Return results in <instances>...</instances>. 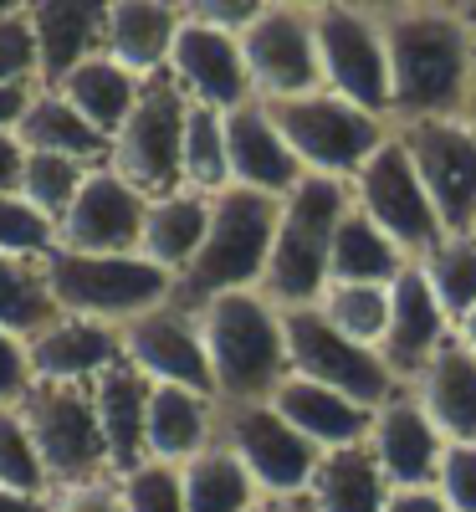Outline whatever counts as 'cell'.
Segmentation results:
<instances>
[{
  "mask_svg": "<svg viewBox=\"0 0 476 512\" xmlns=\"http://www.w3.org/2000/svg\"><path fill=\"white\" fill-rule=\"evenodd\" d=\"M395 123L451 118L476 88V26L466 6H379Z\"/></svg>",
  "mask_w": 476,
  "mask_h": 512,
  "instance_id": "1",
  "label": "cell"
},
{
  "mask_svg": "<svg viewBox=\"0 0 476 512\" xmlns=\"http://www.w3.org/2000/svg\"><path fill=\"white\" fill-rule=\"evenodd\" d=\"M195 318H200V338H205L215 400L221 405L272 400L277 384L292 374L282 308L267 303L262 292H226L215 303H205Z\"/></svg>",
  "mask_w": 476,
  "mask_h": 512,
  "instance_id": "2",
  "label": "cell"
},
{
  "mask_svg": "<svg viewBox=\"0 0 476 512\" xmlns=\"http://www.w3.org/2000/svg\"><path fill=\"white\" fill-rule=\"evenodd\" d=\"M277 210L282 200L236 190V185L215 195L205 246L175 277V303L200 313L205 303H215L226 292H262V277L272 262V236H277Z\"/></svg>",
  "mask_w": 476,
  "mask_h": 512,
  "instance_id": "3",
  "label": "cell"
},
{
  "mask_svg": "<svg viewBox=\"0 0 476 512\" xmlns=\"http://www.w3.org/2000/svg\"><path fill=\"white\" fill-rule=\"evenodd\" d=\"M354 205L349 185L308 175L277 210V236H272V262L262 277V297L277 308H313L328 287L333 262V236L343 210Z\"/></svg>",
  "mask_w": 476,
  "mask_h": 512,
  "instance_id": "4",
  "label": "cell"
},
{
  "mask_svg": "<svg viewBox=\"0 0 476 512\" xmlns=\"http://www.w3.org/2000/svg\"><path fill=\"white\" fill-rule=\"evenodd\" d=\"M41 282H47L57 313L123 328L175 297V277L159 272L144 256H82V251H47L41 256Z\"/></svg>",
  "mask_w": 476,
  "mask_h": 512,
  "instance_id": "5",
  "label": "cell"
},
{
  "mask_svg": "<svg viewBox=\"0 0 476 512\" xmlns=\"http://www.w3.org/2000/svg\"><path fill=\"white\" fill-rule=\"evenodd\" d=\"M16 415L41 456V472H47L52 492L113 477L88 384H31L16 400Z\"/></svg>",
  "mask_w": 476,
  "mask_h": 512,
  "instance_id": "6",
  "label": "cell"
},
{
  "mask_svg": "<svg viewBox=\"0 0 476 512\" xmlns=\"http://www.w3.org/2000/svg\"><path fill=\"white\" fill-rule=\"evenodd\" d=\"M277 128L287 134L302 175H318V180H338V185H354V175L369 164V154L389 139V128L364 108H354L349 98H338L328 88L308 93V98H292V103H267Z\"/></svg>",
  "mask_w": 476,
  "mask_h": 512,
  "instance_id": "7",
  "label": "cell"
},
{
  "mask_svg": "<svg viewBox=\"0 0 476 512\" xmlns=\"http://www.w3.org/2000/svg\"><path fill=\"white\" fill-rule=\"evenodd\" d=\"M318 31V67L323 88L349 98L354 108L395 123V93H389V47L379 6H354V0H318L313 6Z\"/></svg>",
  "mask_w": 476,
  "mask_h": 512,
  "instance_id": "8",
  "label": "cell"
},
{
  "mask_svg": "<svg viewBox=\"0 0 476 512\" xmlns=\"http://www.w3.org/2000/svg\"><path fill=\"white\" fill-rule=\"evenodd\" d=\"M185 118H190V98L175 88V77L169 72L144 77L134 113L113 134V159H108L113 175H123L149 200L185 190Z\"/></svg>",
  "mask_w": 476,
  "mask_h": 512,
  "instance_id": "9",
  "label": "cell"
},
{
  "mask_svg": "<svg viewBox=\"0 0 476 512\" xmlns=\"http://www.w3.org/2000/svg\"><path fill=\"white\" fill-rule=\"evenodd\" d=\"M215 441H221L256 482L262 497H302L318 472V446L302 441L272 400L221 405L215 400Z\"/></svg>",
  "mask_w": 476,
  "mask_h": 512,
  "instance_id": "10",
  "label": "cell"
},
{
  "mask_svg": "<svg viewBox=\"0 0 476 512\" xmlns=\"http://www.w3.org/2000/svg\"><path fill=\"white\" fill-rule=\"evenodd\" d=\"M241 57L256 103H292L323 88L318 67V31L313 6L292 0H262V16L241 31Z\"/></svg>",
  "mask_w": 476,
  "mask_h": 512,
  "instance_id": "11",
  "label": "cell"
},
{
  "mask_svg": "<svg viewBox=\"0 0 476 512\" xmlns=\"http://www.w3.org/2000/svg\"><path fill=\"white\" fill-rule=\"evenodd\" d=\"M282 333H287V369L297 379L328 384V390L359 400L364 410H379L384 400L400 395V384L384 369L379 349L343 338L318 308H282Z\"/></svg>",
  "mask_w": 476,
  "mask_h": 512,
  "instance_id": "12",
  "label": "cell"
},
{
  "mask_svg": "<svg viewBox=\"0 0 476 512\" xmlns=\"http://www.w3.org/2000/svg\"><path fill=\"white\" fill-rule=\"evenodd\" d=\"M349 195H354V205L364 210V216L410 256V262H420V256L446 236V226L436 216V205H430L405 144L395 139V128H389V139L369 154V164L354 175Z\"/></svg>",
  "mask_w": 476,
  "mask_h": 512,
  "instance_id": "13",
  "label": "cell"
},
{
  "mask_svg": "<svg viewBox=\"0 0 476 512\" xmlns=\"http://www.w3.org/2000/svg\"><path fill=\"white\" fill-rule=\"evenodd\" d=\"M395 139L405 144L446 236L471 231L476 226V128L461 113H451V118L395 123Z\"/></svg>",
  "mask_w": 476,
  "mask_h": 512,
  "instance_id": "14",
  "label": "cell"
},
{
  "mask_svg": "<svg viewBox=\"0 0 476 512\" xmlns=\"http://www.w3.org/2000/svg\"><path fill=\"white\" fill-rule=\"evenodd\" d=\"M144 216H149V195H139L123 175H113V164H103L82 180L72 210L57 221V251L139 256Z\"/></svg>",
  "mask_w": 476,
  "mask_h": 512,
  "instance_id": "15",
  "label": "cell"
},
{
  "mask_svg": "<svg viewBox=\"0 0 476 512\" xmlns=\"http://www.w3.org/2000/svg\"><path fill=\"white\" fill-rule=\"evenodd\" d=\"M123 338V359L134 364L149 384H180V390H200L215 400V379H210V359H205V338H200V318L190 308H180L169 297L164 308L134 318L118 328Z\"/></svg>",
  "mask_w": 476,
  "mask_h": 512,
  "instance_id": "16",
  "label": "cell"
},
{
  "mask_svg": "<svg viewBox=\"0 0 476 512\" xmlns=\"http://www.w3.org/2000/svg\"><path fill=\"white\" fill-rule=\"evenodd\" d=\"M169 77H175V88L195 108L236 113V108L256 103L246 57H241V36L215 31L210 21L190 16V6H185V26L175 36V52H169Z\"/></svg>",
  "mask_w": 476,
  "mask_h": 512,
  "instance_id": "17",
  "label": "cell"
},
{
  "mask_svg": "<svg viewBox=\"0 0 476 512\" xmlns=\"http://www.w3.org/2000/svg\"><path fill=\"white\" fill-rule=\"evenodd\" d=\"M451 338H456V323L446 318L441 297L430 292L420 262L405 267L395 277V287H389V328H384V344H379L384 369L395 374L400 390H410V384L420 379V369L436 359Z\"/></svg>",
  "mask_w": 476,
  "mask_h": 512,
  "instance_id": "18",
  "label": "cell"
},
{
  "mask_svg": "<svg viewBox=\"0 0 476 512\" xmlns=\"http://www.w3.org/2000/svg\"><path fill=\"white\" fill-rule=\"evenodd\" d=\"M369 451L379 461V472L389 477V487H436L446 436L436 431V420L420 410V400L410 390H400L395 400H384L374 410Z\"/></svg>",
  "mask_w": 476,
  "mask_h": 512,
  "instance_id": "19",
  "label": "cell"
},
{
  "mask_svg": "<svg viewBox=\"0 0 476 512\" xmlns=\"http://www.w3.org/2000/svg\"><path fill=\"white\" fill-rule=\"evenodd\" d=\"M226 159H231V185L236 190H256V195H272V200H287L302 180H308L267 103H246V108L226 113Z\"/></svg>",
  "mask_w": 476,
  "mask_h": 512,
  "instance_id": "20",
  "label": "cell"
},
{
  "mask_svg": "<svg viewBox=\"0 0 476 512\" xmlns=\"http://www.w3.org/2000/svg\"><path fill=\"white\" fill-rule=\"evenodd\" d=\"M123 359V338L108 323L57 313L36 338H26L31 384H93Z\"/></svg>",
  "mask_w": 476,
  "mask_h": 512,
  "instance_id": "21",
  "label": "cell"
},
{
  "mask_svg": "<svg viewBox=\"0 0 476 512\" xmlns=\"http://www.w3.org/2000/svg\"><path fill=\"white\" fill-rule=\"evenodd\" d=\"M31 36H36V88H57L67 72L93 62L103 52V21L108 6L88 0H36L26 6Z\"/></svg>",
  "mask_w": 476,
  "mask_h": 512,
  "instance_id": "22",
  "label": "cell"
},
{
  "mask_svg": "<svg viewBox=\"0 0 476 512\" xmlns=\"http://www.w3.org/2000/svg\"><path fill=\"white\" fill-rule=\"evenodd\" d=\"M185 26V6L169 0H113L103 21V57L128 67L134 77L169 72V52Z\"/></svg>",
  "mask_w": 476,
  "mask_h": 512,
  "instance_id": "23",
  "label": "cell"
},
{
  "mask_svg": "<svg viewBox=\"0 0 476 512\" xmlns=\"http://www.w3.org/2000/svg\"><path fill=\"white\" fill-rule=\"evenodd\" d=\"M93 410H98V425H103V446H108V466L113 477H128L134 466L149 461V446H144V431H149V390L154 384L118 359L108 374H98L93 384Z\"/></svg>",
  "mask_w": 476,
  "mask_h": 512,
  "instance_id": "24",
  "label": "cell"
},
{
  "mask_svg": "<svg viewBox=\"0 0 476 512\" xmlns=\"http://www.w3.org/2000/svg\"><path fill=\"white\" fill-rule=\"evenodd\" d=\"M272 405L282 410V420L302 441H313L318 451H338V446H364L369 441V425H374V410H364L359 400L328 390V384H313V379H297L287 374L277 384Z\"/></svg>",
  "mask_w": 476,
  "mask_h": 512,
  "instance_id": "25",
  "label": "cell"
},
{
  "mask_svg": "<svg viewBox=\"0 0 476 512\" xmlns=\"http://www.w3.org/2000/svg\"><path fill=\"white\" fill-rule=\"evenodd\" d=\"M149 461L185 466L200 451L215 446V400L180 384H154L149 390V431H144Z\"/></svg>",
  "mask_w": 476,
  "mask_h": 512,
  "instance_id": "26",
  "label": "cell"
},
{
  "mask_svg": "<svg viewBox=\"0 0 476 512\" xmlns=\"http://www.w3.org/2000/svg\"><path fill=\"white\" fill-rule=\"evenodd\" d=\"M410 395L420 400V410L430 420H436V431L446 441H476V354L461 338H451V344L420 369Z\"/></svg>",
  "mask_w": 476,
  "mask_h": 512,
  "instance_id": "27",
  "label": "cell"
},
{
  "mask_svg": "<svg viewBox=\"0 0 476 512\" xmlns=\"http://www.w3.org/2000/svg\"><path fill=\"white\" fill-rule=\"evenodd\" d=\"M16 139H21L26 154H52V159L88 164V169H103L113 159V139H103L98 128L52 88H36L26 118L16 123Z\"/></svg>",
  "mask_w": 476,
  "mask_h": 512,
  "instance_id": "28",
  "label": "cell"
},
{
  "mask_svg": "<svg viewBox=\"0 0 476 512\" xmlns=\"http://www.w3.org/2000/svg\"><path fill=\"white\" fill-rule=\"evenodd\" d=\"M210 200H215V195H200V190H175V195L149 200L144 241H139L144 262H154V267L169 272V277H180V272L195 262V251L205 246Z\"/></svg>",
  "mask_w": 476,
  "mask_h": 512,
  "instance_id": "29",
  "label": "cell"
},
{
  "mask_svg": "<svg viewBox=\"0 0 476 512\" xmlns=\"http://www.w3.org/2000/svg\"><path fill=\"white\" fill-rule=\"evenodd\" d=\"M308 507L313 512H379L389 497V477L379 472V461L364 446H338L318 456V472L308 482Z\"/></svg>",
  "mask_w": 476,
  "mask_h": 512,
  "instance_id": "30",
  "label": "cell"
},
{
  "mask_svg": "<svg viewBox=\"0 0 476 512\" xmlns=\"http://www.w3.org/2000/svg\"><path fill=\"white\" fill-rule=\"evenodd\" d=\"M52 93H62L82 118H88L103 139H113L118 128H123V118L134 113V103H139V93H144V77H134L128 67H118L113 57H93V62H82L77 72H67Z\"/></svg>",
  "mask_w": 476,
  "mask_h": 512,
  "instance_id": "31",
  "label": "cell"
},
{
  "mask_svg": "<svg viewBox=\"0 0 476 512\" xmlns=\"http://www.w3.org/2000/svg\"><path fill=\"white\" fill-rule=\"evenodd\" d=\"M405 267H415V262L364 216L359 205L343 210L338 236H333L328 282H379V287H395V277H400Z\"/></svg>",
  "mask_w": 476,
  "mask_h": 512,
  "instance_id": "32",
  "label": "cell"
},
{
  "mask_svg": "<svg viewBox=\"0 0 476 512\" xmlns=\"http://www.w3.org/2000/svg\"><path fill=\"white\" fill-rule=\"evenodd\" d=\"M180 482H185V512H251L262 502L256 482L246 477V466L221 441L200 451L195 461H185Z\"/></svg>",
  "mask_w": 476,
  "mask_h": 512,
  "instance_id": "33",
  "label": "cell"
},
{
  "mask_svg": "<svg viewBox=\"0 0 476 512\" xmlns=\"http://www.w3.org/2000/svg\"><path fill=\"white\" fill-rule=\"evenodd\" d=\"M343 338H354L364 349L384 344V328H389V287L379 282H328L323 297L313 303Z\"/></svg>",
  "mask_w": 476,
  "mask_h": 512,
  "instance_id": "34",
  "label": "cell"
},
{
  "mask_svg": "<svg viewBox=\"0 0 476 512\" xmlns=\"http://www.w3.org/2000/svg\"><path fill=\"white\" fill-rule=\"evenodd\" d=\"M57 318V303L47 282H41V262H16V256H0V333L11 338H36Z\"/></svg>",
  "mask_w": 476,
  "mask_h": 512,
  "instance_id": "35",
  "label": "cell"
},
{
  "mask_svg": "<svg viewBox=\"0 0 476 512\" xmlns=\"http://www.w3.org/2000/svg\"><path fill=\"white\" fill-rule=\"evenodd\" d=\"M420 272L430 282V292L441 297V308L451 323H461L471 308H476V236L461 231V236H441L420 256Z\"/></svg>",
  "mask_w": 476,
  "mask_h": 512,
  "instance_id": "36",
  "label": "cell"
},
{
  "mask_svg": "<svg viewBox=\"0 0 476 512\" xmlns=\"http://www.w3.org/2000/svg\"><path fill=\"white\" fill-rule=\"evenodd\" d=\"M185 190L221 195L231 190V159H226V113L195 108L185 118Z\"/></svg>",
  "mask_w": 476,
  "mask_h": 512,
  "instance_id": "37",
  "label": "cell"
},
{
  "mask_svg": "<svg viewBox=\"0 0 476 512\" xmlns=\"http://www.w3.org/2000/svg\"><path fill=\"white\" fill-rule=\"evenodd\" d=\"M93 169L88 164H72V159H52V154H26V169H21V200L36 210V216H47L52 226L72 210L82 180H88Z\"/></svg>",
  "mask_w": 476,
  "mask_h": 512,
  "instance_id": "38",
  "label": "cell"
},
{
  "mask_svg": "<svg viewBox=\"0 0 476 512\" xmlns=\"http://www.w3.org/2000/svg\"><path fill=\"white\" fill-rule=\"evenodd\" d=\"M0 487L21 497H52V482L41 472V456L26 436L16 405H0Z\"/></svg>",
  "mask_w": 476,
  "mask_h": 512,
  "instance_id": "39",
  "label": "cell"
},
{
  "mask_svg": "<svg viewBox=\"0 0 476 512\" xmlns=\"http://www.w3.org/2000/svg\"><path fill=\"white\" fill-rule=\"evenodd\" d=\"M47 251H57V226L21 200V195H0V256L16 262H41Z\"/></svg>",
  "mask_w": 476,
  "mask_h": 512,
  "instance_id": "40",
  "label": "cell"
},
{
  "mask_svg": "<svg viewBox=\"0 0 476 512\" xmlns=\"http://www.w3.org/2000/svg\"><path fill=\"white\" fill-rule=\"evenodd\" d=\"M118 497H123V512H185L180 466L144 461L128 477H118Z\"/></svg>",
  "mask_w": 476,
  "mask_h": 512,
  "instance_id": "41",
  "label": "cell"
},
{
  "mask_svg": "<svg viewBox=\"0 0 476 512\" xmlns=\"http://www.w3.org/2000/svg\"><path fill=\"white\" fill-rule=\"evenodd\" d=\"M0 88H36V36L26 6L0 16Z\"/></svg>",
  "mask_w": 476,
  "mask_h": 512,
  "instance_id": "42",
  "label": "cell"
},
{
  "mask_svg": "<svg viewBox=\"0 0 476 512\" xmlns=\"http://www.w3.org/2000/svg\"><path fill=\"white\" fill-rule=\"evenodd\" d=\"M436 492L451 512H476V441H446Z\"/></svg>",
  "mask_w": 476,
  "mask_h": 512,
  "instance_id": "43",
  "label": "cell"
},
{
  "mask_svg": "<svg viewBox=\"0 0 476 512\" xmlns=\"http://www.w3.org/2000/svg\"><path fill=\"white\" fill-rule=\"evenodd\" d=\"M47 512H123L118 477H103V482H88V487H62V492L47 497Z\"/></svg>",
  "mask_w": 476,
  "mask_h": 512,
  "instance_id": "44",
  "label": "cell"
},
{
  "mask_svg": "<svg viewBox=\"0 0 476 512\" xmlns=\"http://www.w3.org/2000/svg\"><path fill=\"white\" fill-rule=\"evenodd\" d=\"M31 390V364H26V344L11 333H0V405H16Z\"/></svg>",
  "mask_w": 476,
  "mask_h": 512,
  "instance_id": "45",
  "label": "cell"
},
{
  "mask_svg": "<svg viewBox=\"0 0 476 512\" xmlns=\"http://www.w3.org/2000/svg\"><path fill=\"white\" fill-rule=\"evenodd\" d=\"M190 16L210 21L215 31H231V36H241V31L256 21V16H262V0H195Z\"/></svg>",
  "mask_w": 476,
  "mask_h": 512,
  "instance_id": "46",
  "label": "cell"
},
{
  "mask_svg": "<svg viewBox=\"0 0 476 512\" xmlns=\"http://www.w3.org/2000/svg\"><path fill=\"white\" fill-rule=\"evenodd\" d=\"M379 512H451L436 487H389Z\"/></svg>",
  "mask_w": 476,
  "mask_h": 512,
  "instance_id": "47",
  "label": "cell"
},
{
  "mask_svg": "<svg viewBox=\"0 0 476 512\" xmlns=\"http://www.w3.org/2000/svg\"><path fill=\"white\" fill-rule=\"evenodd\" d=\"M21 169H26V149L16 134H0V195L21 190Z\"/></svg>",
  "mask_w": 476,
  "mask_h": 512,
  "instance_id": "48",
  "label": "cell"
},
{
  "mask_svg": "<svg viewBox=\"0 0 476 512\" xmlns=\"http://www.w3.org/2000/svg\"><path fill=\"white\" fill-rule=\"evenodd\" d=\"M36 88H0V134H16V123L26 118Z\"/></svg>",
  "mask_w": 476,
  "mask_h": 512,
  "instance_id": "49",
  "label": "cell"
},
{
  "mask_svg": "<svg viewBox=\"0 0 476 512\" xmlns=\"http://www.w3.org/2000/svg\"><path fill=\"white\" fill-rule=\"evenodd\" d=\"M0 512H47V497H21L0 487Z\"/></svg>",
  "mask_w": 476,
  "mask_h": 512,
  "instance_id": "50",
  "label": "cell"
},
{
  "mask_svg": "<svg viewBox=\"0 0 476 512\" xmlns=\"http://www.w3.org/2000/svg\"><path fill=\"white\" fill-rule=\"evenodd\" d=\"M251 512H313V507H308V497H262Z\"/></svg>",
  "mask_w": 476,
  "mask_h": 512,
  "instance_id": "51",
  "label": "cell"
},
{
  "mask_svg": "<svg viewBox=\"0 0 476 512\" xmlns=\"http://www.w3.org/2000/svg\"><path fill=\"white\" fill-rule=\"evenodd\" d=\"M456 338H461V344H466V349L476 354V308H471V313H466V318L456 323Z\"/></svg>",
  "mask_w": 476,
  "mask_h": 512,
  "instance_id": "52",
  "label": "cell"
},
{
  "mask_svg": "<svg viewBox=\"0 0 476 512\" xmlns=\"http://www.w3.org/2000/svg\"><path fill=\"white\" fill-rule=\"evenodd\" d=\"M461 118H466V123L476 128V88H471V98H466V108H461Z\"/></svg>",
  "mask_w": 476,
  "mask_h": 512,
  "instance_id": "53",
  "label": "cell"
},
{
  "mask_svg": "<svg viewBox=\"0 0 476 512\" xmlns=\"http://www.w3.org/2000/svg\"><path fill=\"white\" fill-rule=\"evenodd\" d=\"M466 16H471V26H476V6H466Z\"/></svg>",
  "mask_w": 476,
  "mask_h": 512,
  "instance_id": "54",
  "label": "cell"
},
{
  "mask_svg": "<svg viewBox=\"0 0 476 512\" xmlns=\"http://www.w3.org/2000/svg\"><path fill=\"white\" fill-rule=\"evenodd\" d=\"M6 11H11V6H6V0H0V16H6Z\"/></svg>",
  "mask_w": 476,
  "mask_h": 512,
  "instance_id": "55",
  "label": "cell"
},
{
  "mask_svg": "<svg viewBox=\"0 0 476 512\" xmlns=\"http://www.w3.org/2000/svg\"><path fill=\"white\" fill-rule=\"evenodd\" d=\"M471 236H476V226H471Z\"/></svg>",
  "mask_w": 476,
  "mask_h": 512,
  "instance_id": "56",
  "label": "cell"
}]
</instances>
